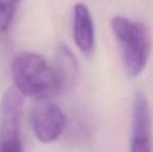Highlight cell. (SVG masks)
<instances>
[{
    "label": "cell",
    "instance_id": "ba28073f",
    "mask_svg": "<svg viewBox=\"0 0 153 152\" xmlns=\"http://www.w3.org/2000/svg\"><path fill=\"white\" fill-rule=\"evenodd\" d=\"M21 0H0V33L8 30Z\"/></svg>",
    "mask_w": 153,
    "mask_h": 152
},
{
    "label": "cell",
    "instance_id": "8992f818",
    "mask_svg": "<svg viewBox=\"0 0 153 152\" xmlns=\"http://www.w3.org/2000/svg\"><path fill=\"white\" fill-rule=\"evenodd\" d=\"M73 37L79 50L91 55L95 47L94 23L90 10L85 3H77L73 13Z\"/></svg>",
    "mask_w": 153,
    "mask_h": 152
},
{
    "label": "cell",
    "instance_id": "9c48e42d",
    "mask_svg": "<svg viewBox=\"0 0 153 152\" xmlns=\"http://www.w3.org/2000/svg\"><path fill=\"white\" fill-rule=\"evenodd\" d=\"M0 152H23L21 138L0 140Z\"/></svg>",
    "mask_w": 153,
    "mask_h": 152
},
{
    "label": "cell",
    "instance_id": "3957f363",
    "mask_svg": "<svg viewBox=\"0 0 153 152\" xmlns=\"http://www.w3.org/2000/svg\"><path fill=\"white\" fill-rule=\"evenodd\" d=\"M66 122L62 110L49 100H40L32 110V129L38 140L43 143L57 140L66 127Z\"/></svg>",
    "mask_w": 153,
    "mask_h": 152
},
{
    "label": "cell",
    "instance_id": "5b68a950",
    "mask_svg": "<svg viewBox=\"0 0 153 152\" xmlns=\"http://www.w3.org/2000/svg\"><path fill=\"white\" fill-rule=\"evenodd\" d=\"M22 112V94L12 87L5 92L0 102V140L21 138Z\"/></svg>",
    "mask_w": 153,
    "mask_h": 152
},
{
    "label": "cell",
    "instance_id": "6da1fadb",
    "mask_svg": "<svg viewBox=\"0 0 153 152\" xmlns=\"http://www.w3.org/2000/svg\"><path fill=\"white\" fill-rule=\"evenodd\" d=\"M12 76L22 95L39 100H50L64 89L55 66L34 52H21L14 57Z\"/></svg>",
    "mask_w": 153,
    "mask_h": 152
},
{
    "label": "cell",
    "instance_id": "52a82bcc",
    "mask_svg": "<svg viewBox=\"0 0 153 152\" xmlns=\"http://www.w3.org/2000/svg\"><path fill=\"white\" fill-rule=\"evenodd\" d=\"M55 68L64 89H69L75 83L78 76V63L74 53L67 45L59 44L55 52Z\"/></svg>",
    "mask_w": 153,
    "mask_h": 152
},
{
    "label": "cell",
    "instance_id": "7a4b0ae2",
    "mask_svg": "<svg viewBox=\"0 0 153 152\" xmlns=\"http://www.w3.org/2000/svg\"><path fill=\"white\" fill-rule=\"evenodd\" d=\"M111 29L127 74L137 77L145 69L151 52L149 28L142 22L117 16L111 20Z\"/></svg>",
    "mask_w": 153,
    "mask_h": 152
},
{
    "label": "cell",
    "instance_id": "277c9868",
    "mask_svg": "<svg viewBox=\"0 0 153 152\" xmlns=\"http://www.w3.org/2000/svg\"><path fill=\"white\" fill-rule=\"evenodd\" d=\"M150 108L145 94L137 92L133 100L130 152H152Z\"/></svg>",
    "mask_w": 153,
    "mask_h": 152
}]
</instances>
